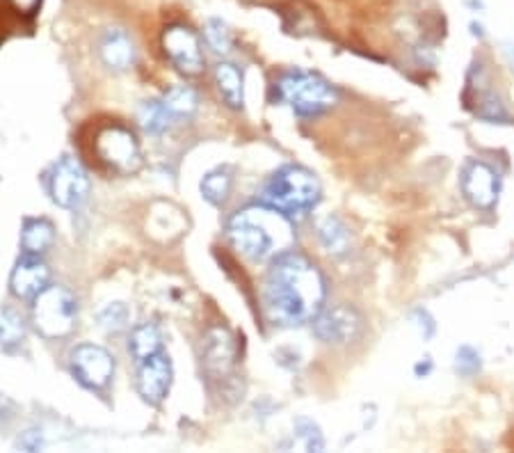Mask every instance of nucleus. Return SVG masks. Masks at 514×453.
I'll return each instance as SVG.
<instances>
[{
	"label": "nucleus",
	"mask_w": 514,
	"mask_h": 453,
	"mask_svg": "<svg viewBox=\"0 0 514 453\" xmlns=\"http://www.w3.org/2000/svg\"><path fill=\"white\" fill-rule=\"evenodd\" d=\"M325 293L318 266L308 257L286 252L270 261L263 284V309L272 326L297 327L323 312Z\"/></svg>",
	"instance_id": "f257e3e1"
},
{
	"label": "nucleus",
	"mask_w": 514,
	"mask_h": 453,
	"mask_svg": "<svg viewBox=\"0 0 514 453\" xmlns=\"http://www.w3.org/2000/svg\"><path fill=\"white\" fill-rule=\"evenodd\" d=\"M231 246L254 264H266L290 252L295 243L293 222L286 213L258 204L236 213L227 225Z\"/></svg>",
	"instance_id": "f03ea898"
},
{
	"label": "nucleus",
	"mask_w": 514,
	"mask_h": 453,
	"mask_svg": "<svg viewBox=\"0 0 514 453\" xmlns=\"http://www.w3.org/2000/svg\"><path fill=\"white\" fill-rule=\"evenodd\" d=\"M320 184L314 172L302 166H284L263 186L261 202L288 217L304 216L318 204Z\"/></svg>",
	"instance_id": "7ed1b4c3"
},
{
	"label": "nucleus",
	"mask_w": 514,
	"mask_h": 453,
	"mask_svg": "<svg viewBox=\"0 0 514 453\" xmlns=\"http://www.w3.org/2000/svg\"><path fill=\"white\" fill-rule=\"evenodd\" d=\"M277 92L299 117H316L337 104V92L325 78L299 69L286 71L277 83Z\"/></svg>",
	"instance_id": "20e7f679"
},
{
	"label": "nucleus",
	"mask_w": 514,
	"mask_h": 453,
	"mask_svg": "<svg viewBox=\"0 0 514 453\" xmlns=\"http://www.w3.org/2000/svg\"><path fill=\"white\" fill-rule=\"evenodd\" d=\"M76 318H78V302L69 288L48 284L33 300V323L39 335L46 339L69 337L76 327Z\"/></svg>",
	"instance_id": "39448f33"
},
{
	"label": "nucleus",
	"mask_w": 514,
	"mask_h": 453,
	"mask_svg": "<svg viewBox=\"0 0 514 453\" xmlns=\"http://www.w3.org/2000/svg\"><path fill=\"white\" fill-rule=\"evenodd\" d=\"M98 161L117 175H136L142 166V151L136 136L119 124L103 126L94 137Z\"/></svg>",
	"instance_id": "423d86ee"
},
{
	"label": "nucleus",
	"mask_w": 514,
	"mask_h": 453,
	"mask_svg": "<svg viewBox=\"0 0 514 453\" xmlns=\"http://www.w3.org/2000/svg\"><path fill=\"white\" fill-rule=\"evenodd\" d=\"M44 186L53 204L60 208H78L89 195V176L83 163L71 156H62L44 175Z\"/></svg>",
	"instance_id": "0eeeda50"
},
{
	"label": "nucleus",
	"mask_w": 514,
	"mask_h": 453,
	"mask_svg": "<svg viewBox=\"0 0 514 453\" xmlns=\"http://www.w3.org/2000/svg\"><path fill=\"white\" fill-rule=\"evenodd\" d=\"M69 367L74 378L89 392L108 389L115 376V357L101 346L80 344L71 350Z\"/></svg>",
	"instance_id": "6e6552de"
},
{
	"label": "nucleus",
	"mask_w": 514,
	"mask_h": 453,
	"mask_svg": "<svg viewBox=\"0 0 514 453\" xmlns=\"http://www.w3.org/2000/svg\"><path fill=\"white\" fill-rule=\"evenodd\" d=\"M165 55L172 60L181 74L199 76L204 69V55H201V42L197 33L187 25H169L163 35Z\"/></svg>",
	"instance_id": "1a4fd4ad"
},
{
	"label": "nucleus",
	"mask_w": 514,
	"mask_h": 453,
	"mask_svg": "<svg viewBox=\"0 0 514 453\" xmlns=\"http://www.w3.org/2000/svg\"><path fill=\"white\" fill-rule=\"evenodd\" d=\"M364 327L359 312L346 305H338V307L325 309L316 317L314 321V332L320 341H328V344H350L352 339H357Z\"/></svg>",
	"instance_id": "9d476101"
},
{
	"label": "nucleus",
	"mask_w": 514,
	"mask_h": 453,
	"mask_svg": "<svg viewBox=\"0 0 514 453\" xmlns=\"http://www.w3.org/2000/svg\"><path fill=\"white\" fill-rule=\"evenodd\" d=\"M48 284H51V268L42 259V255L24 252V257L16 259L10 275L12 296L19 297V300H35Z\"/></svg>",
	"instance_id": "9b49d317"
},
{
	"label": "nucleus",
	"mask_w": 514,
	"mask_h": 453,
	"mask_svg": "<svg viewBox=\"0 0 514 453\" xmlns=\"http://www.w3.org/2000/svg\"><path fill=\"white\" fill-rule=\"evenodd\" d=\"M172 362H169L167 355L160 350V353L151 355L149 359L140 362L137 368V392L151 406H158L165 401V397L169 394L172 388Z\"/></svg>",
	"instance_id": "f8f14e48"
},
{
	"label": "nucleus",
	"mask_w": 514,
	"mask_h": 453,
	"mask_svg": "<svg viewBox=\"0 0 514 453\" xmlns=\"http://www.w3.org/2000/svg\"><path fill=\"white\" fill-rule=\"evenodd\" d=\"M236 362V344L234 337L225 327H216L206 335L201 346V364L211 378H227Z\"/></svg>",
	"instance_id": "ddd939ff"
},
{
	"label": "nucleus",
	"mask_w": 514,
	"mask_h": 453,
	"mask_svg": "<svg viewBox=\"0 0 514 453\" xmlns=\"http://www.w3.org/2000/svg\"><path fill=\"white\" fill-rule=\"evenodd\" d=\"M462 190L473 206L491 208L499 199V176L485 163H471L464 170Z\"/></svg>",
	"instance_id": "4468645a"
},
{
	"label": "nucleus",
	"mask_w": 514,
	"mask_h": 453,
	"mask_svg": "<svg viewBox=\"0 0 514 453\" xmlns=\"http://www.w3.org/2000/svg\"><path fill=\"white\" fill-rule=\"evenodd\" d=\"M98 55H101L103 65L113 71H124L133 65L136 57V48H133L131 37L126 30L110 28L98 42Z\"/></svg>",
	"instance_id": "2eb2a0df"
},
{
	"label": "nucleus",
	"mask_w": 514,
	"mask_h": 453,
	"mask_svg": "<svg viewBox=\"0 0 514 453\" xmlns=\"http://www.w3.org/2000/svg\"><path fill=\"white\" fill-rule=\"evenodd\" d=\"M55 243V226L46 217H28L21 226V247L28 255H44Z\"/></svg>",
	"instance_id": "dca6fc26"
},
{
	"label": "nucleus",
	"mask_w": 514,
	"mask_h": 453,
	"mask_svg": "<svg viewBox=\"0 0 514 453\" xmlns=\"http://www.w3.org/2000/svg\"><path fill=\"white\" fill-rule=\"evenodd\" d=\"M128 350H131L133 359H136L137 364L149 359L151 355L160 353V350H163V335H160V327L149 321L133 327L131 341H128Z\"/></svg>",
	"instance_id": "f3484780"
},
{
	"label": "nucleus",
	"mask_w": 514,
	"mask_h": 453,
	"mask_svg": "<svg viewBox=\"0 0 514 453\" xmlns=\"http://www.w3.org/2000/svg\"><path fill=\"white\" fill-rule=\"evenodd\" d=\"M216 83L220 90L222 99L231 106V108L240 110L245 104V90H243V74L231 62H220L216 66Z\"/></svg>",
	"instance_id": "a211bd4d"
},
{
	"label": "nucleus",
	"mask_w": 514,
	"mask_h": 453,
	"mask_svg": "<svg viewBox=\"0 0 514 453\" xmlns=\"http://www.w3.org/2000/svg\"><path fill=\"white\" fill-rule=\"evenodd\" d=\"M201 195L211 204H225L229 197L231 188H234V167L220 166L216 170L206 172V176L199 184Z\"/></svg>",
	"instance_id": "6ab92c4d"
},
{
	"label": "nucleus",
	"mask_w": 514,
	"mask_h": 453,
	"mask_svg": "<svg viewBox=\"0 0 514 453\" xmlns=\"http://www.w3.org/2000/svg\"><path fill=\"white\" fill-rule=\"evenodd\" d=\"M318 237L325 250L332 252V255H346L350 250V232H348V226L338 217H325L318 225Z\"/></svg>",
	"instance_id": "aec40b11"
},
{
	"label": "nucleus",
	"mask_w": 514,
	"mask_h": 453,
	"mask_svg": "<svg viewBox=\"0 0 514 453\" xmlns=\"http://www.w3.org/2000/svg\"><path fill=\"white\" fill-rule=\"evenodd\" d=\"M25 339V321L15 307H0V346L5 350H15Z\"/></svg>",
	"instance_id": "412c9836"
},
{
	"label": "nucleus",
	"mask_w": 514,
	"mask_h": 453,
	"mask_svg": "<svg viewBox=\"0 0 514 453\" xmlns=\"http://www.w3.org/2000/svg\"><path fill=\"white\" fill-rule=\"evenodd\" d=\"M137 119H140V126L145 128L146 133H151V136H160V133L167 131L174 122L172 113L165 108L163 101H145V104L140 106Z\"/></svg>",
	"instance_id": "4be33fe9"
},
{
	"label": "nucleus",
	"mask_w": 514,
	"mask_h": 453,
	"mask_svg": "<svg viewBox=\"0 0 514 453\" xmlns=\"http://www.w3.org/2000/svg\"><path fill=\"white\" fill-rule=\"evenodd\" d=\"M163 104L172 113L174 119H187L195 115L197 106H199V96H197V92L192 87L176 86L172 90H167V95L163 96Z\"/></svg>",
	"instance_id": "5701e85b"
},
{
	"label": "nucleus",
	"mask_w": 514,
	"mask_h": 453,
	"mask_svg": "<svg viewBox=\"0 0 514 453\" xmlns=\"http://www.w3.org/2000/svg\"><path fill=\"white\" fill-rule=\"evenodd\" d=\"M98 326L106 332H122L131 326V309L126 302H110L108 307L98 312Z\"/></svg>",
	"instance_id": "b1692460"
},
{
	"label": "nucleus",
	"mask_w": 514,
	"mask_h": 453,
	"mask_svg": "<svg viewBox=\"0 0 514 453\" xmlns=\"http://www.w3.org/2000/svg\"><path fill=\"white\" fill-rule=\"evenodd\" d=\"M206 42L211 44L216 53H229L231 51V33L220 19H208L206 24Z\"/></svg>",
	"instance_id": "393cba45"
},
{
	"label": "nucleus",
	"mask_w": 514,
	"mask_h": 453,
	"mask_svg": "<svg viewBox=\"0 0 514 453\" xmlns=\"http://www.w3.org/2000/svg\"><path fill=\"white\" fill-rule=\"evenodd\" d=\"M295 438L302 439L297 447L307 448V451H320V448H323V438H320L318 433V426L307 419H299L297 424H295Z\"/></svg>",
	"instance_id": "a878e982"
},
{
	"label": "nucleus",
	"mask_w": 514,
	"mask_h": 453,
	"mask_svg": "<svg viewBox=\"0 0 514 453\" xmlns=\"http://www.w3.org/2000/svg\"><path fill=\"white\" fill-rule=\"evenodd\" d=\"M458 371L462 373V376H473V373H476V371H480V357H478L476 350L469 348V346L459 348V353H458Z\"/></svg>",
	"instance_id": "bb28decb"
},
{
	"label": "nucleus",
	"mask_w": 514,
	"mask_h": 453,
	"mask_svg": "<svg viewBox=\"0 0 514 453\" xmlns=\"http://www.w3.org/2000/svg\"><path fill=\"white\" fill-rule=\"evenodd\" d=\"M12 3H15L16 10L25 12V15H33L39 5V0H12Z\"/></svg>",
	"instance_id": "cd10ccee"
}]
</instances>
